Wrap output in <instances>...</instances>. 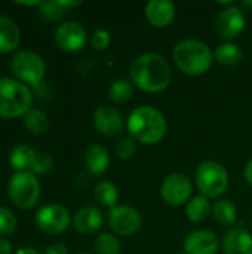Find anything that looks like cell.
Instances as JSON below:
<instances>
[{
	"label": "cell",
	"instance_id": "29",
	"mask_svg": "<svg viewBox=\"0 0 252 254\" xmlns=\"http://www.w3.org/2000/svg\"><path fill=\"white\" fill-rule=\"evenodd\" d=\"M18 226L15 214L6 207L0 205V235H10Z\"/></svg>",
	"mask_w": 252,
	"mask_h": 254
},
{
	"label": "cell",
	"instance_id": "5",
	"mask_svg": "<svg viewBox=\"0 0 252 254\" xmlns=\"http://www.w3.org/2000/svg\"><path fill=\"white\" fill-rule=\"evenodd\" d=\"M40 182L30 171H18L7 182L10 201L21 210L33 208L40 199Z\"/></svg>",
	"mask_w": 252,
	"mask_h": 254
},
{
	"label": "cell",
	"instance_id": "6",
	"mask_svg": "<svg viewBox=\"0 0 252 254\" xmlns=\"http://www.w3.org/2000/svg\"><path fill=\"white\" fill-rule=\"evenodd\" d=\"M196 183L205 198H218L229 186V174L220 162L205 161L196 168Z\"/></svg>",
	"mask_w": 252,
	"mask_h": 254
},
{
	"label": "cell",
	"instance_id": "25",
	"mask_svg": "<svg viewBox=\"0 0 252 254\" xmlns=\"http://www.w3.org/2000/svg\"><path fill=\"white\" fill-rule=\"evenodd\" d=\"M94 195L97 198V201L101 204V205H105V207H116V202L119 199V190L117 188L111 183V182H100L97 186H95V190H94Z\"/></svg>",
	"mask_w": 252,
	"mask_h": 254
},
{
	"label": "cell",
	"instance_id": "34",
	"mask_svg": "<svg viewBox=\"0 0 252 254\" xmlns=\"http://www.w3.org/2000/svg\"><path fill=\"white\" fill-rule=\"evenodd\" d=\"M0 254H12V244L4 238H0Z\"/></svg>",
	"mask_w": 252,
	"mask_h": 254
},
{
	"label": "cell",
	"instance_id": "3",
	"mask_svg": "<svg viewBox=\"0 0 252 254\" xmlns=\"http://www.w3.org/2000/svg\"><path fill=\"white\" fill-rule=\"evenodd\" d=\"M172 58L183 73L189 76H199L211 68L214 55L206 43L186 39L174 46Z\"/></svg>",
	"mask_w": 252,
	"mask_h": 254
},
{
	"label": "cell",
	"instance_id": "23",
	"mask_svg": "<svg viewBox=\"0 0 252 254\" xmlns=\"http://www.w3.org/2000/svg\"><path fill=\"white\" fill-rule=\"evenodd\" d=\"M211 211H212V207L209 204V199L205 198L203 195L192 198L186 208V214H187L189 220H192V222L205 220L211 214Z\"/></svg>",
	"mask_w": 252,
	"mask_h": 254
},
{
	"label": "cell",
	"instance_id": "17",
	"mask_svg": "<svg viewBox=\"0 0 252 254\" xmlns=\"http://www.w3.org/2000/svg\"><path fill=\"white\" fill-rule=\"evenodd\" d=\"M104 217L97 207H83L73 217V226L80 234H94L102 226Z\"/></svg>",
	"mask_w": 252,
	"mask_h": 254
},
{
	"label": "cell",
	"instance_id": "37",
	"mask_svg": "<svg viewBox=\"0 0 252 254\" xmlns=\"http://www.w3.org/2000/svg\"><path fill=\"white\" fill-rule=\"evenodd\" d=\"M40 0H34V1H21V0H18V1H15V4H19V6H40Z\"/></svg>",
	"mask_w": 252,
	"mask_h": 254
},
{
	"label": "cell",
	"instance_id": "10",
	"mask_svg": "<svg viewBox=\"0 0 252 254\" xmlns=\"http://www.w3.org/2000/svg\"><path fill=\"white\" fill-rule=\"evenodd\" d=\"M108 223H110V228L116 234L129 237L138 232V229L141 228L143 219H141V214L129 205H116L111 208L108 214Z\"/></svg>",
	"mask_w": 252,
	"mask_h": 254
},
{
	"label": "cell",
	"instance_id": "9",
	"mask_svg": "<svg viewBox=\"0 0 252 254\" xmlns=\"http://www.w3.org/2000/svg\"><path fill=\"white\" fill-rule=\"evenodd\" d=\"M192 192H193V186H192L190 179L181 173H174V174L168 176L163 180L162 188H160L163 201L174 207L189 202Z\"/></svg>",
	"mask_w": 252,
	"mask_h": 254
},
{
	"label": "cell",
	"instance_id": "22",
	"mask_svg": "<svg viewBox=\"0 0 252 254\" xmlns=\"http://www.w3.org/2000/svg\"><path fill=\"white\" fill-rule=\"evenodd\" d=\"M212 216L221 226H233L238 220V210L230 201L220 199L212 207Z\"/></svg>",
	"mask_w": 252,
	"mask_h": 254
},
{
	"label": "cell",
	"instance_id": "33",
	"mask_svg": "<svg viewBox=\"0 0 252 254\" xmlns=\"http://www.w3.org/2000/svg\"><path fill=\"white\" fill-rule=\"evenodd\" d=\"M45 254H68V250L62 244H52L46 249Z\"/></svg>",
	"mask_w": 252,
	"mask_h": 254
},
{
	"label": "cell",
	"instance_id": "36",
	"mask_svg": "<svg viewBox=\"0 0 252 254\" xmlns=\"http://www.w3.org/2000/svg\"><path fill=\"white\" fill-rule=\"evenodd\" d=\"M15 254H42L40 252H37L36 249H31V247H21L19 250H16Z\"/></svg>",
	"mask_w": 252,
	"mask_h": 254
},
{
	"label": "cell",
	"instance_id": "39",
	"mask_svg": "<svg viewBox=\"0 0 252 254\" xmlns=\"http://www.w3.org/2000/svg\"><path fill=\"white\" fill-rule=\"evenodd\" d=\"M77 254H92V253H85V252H83V253H77Z\"/></svg>",
	"mask_w": 252,
	"mask_h": 254
},
{
	"label": "cell",
	"instance_id": "16",
	"mask_svg": "<svg viewBox=\"0 0 252 254\" xmlns=\"http://www.w3.org/2000/svg\"><path fill=\"white\" fill-rule=\"evenodd\" d=\"M224 254H252V235L241 228L230 229L223 240Z\"/></svg>",
	"mask_w": 252,
	"mask_h": 254
},
{
	"label": "cell",
	"instance_id": "1",
	"mask_svg": "<svg viewBox=\"0 0 252 254\" xmlns=\"http://www.w3.org/2000/svg\"><path fill=\"white\" fill-rule=\"evenodd\" d=\"M131 79L143 91L160 92L171 83L169 63L157 54H144L134 60L131 65Z\"/></svg>",
	"mask_w": 252,
	"mask_h": 254
},
{
	"label": "cell",
	"instance_id": "32",
	"mask_svg": "<svg viewBox=\"0 0 252 254\" xmlns=\"http://www.w3.org/2000/svg\"><path fill=\"white\" fill-rule=\"evenodd\" d=\"M110 40H111V37H110V33L107 30H102L101 28V30H97L92 34V46L95 49H98V51L105 49L110 45Z\"/></svg>",
	"mask_w": 252,
	"mask_h": 254
},
{
	"label": "cell",
	"instance_id": "20",
	"mask_svg": "<svg viewBox=\"0 0 252 254\" xmlns=\"http://www.w3.org/2000/svg\"><path fill=\"white\" fill-rule=\"evenodd\" d=\"M37 158V152L28 146V144H18L16 147H13V150L9 155V164L13 170L18 171H30L34 167Z\"/></svg>",
	"mask_w": 252,
	"mask_h": 254
},
{
	"label": "cell",
	"instance_id": "8",
	"mask_svg": "<svg viewBox=\"0 0 252 254\" xmlns=\"http://www.w3.org/2000/svg\"><path fill=\"white\" fill-rule=\"evenodd\" d=\"M34 222H36V226L42 232L49 234V235H56V234L64 232L68 228L71 222V216L65 207L59 204H48V205H43L36 213Z\"/></svg>",
	"mask_w": 252,
	"mask_h": 254
},
{
	"label": "cell",
	"instance_id": "11",
	"mask_svg": "<svg viewBox=\"0 0 252 254\" xmlns=\"http://www.w3.org/2000/svg\"><path fill=\"white\" fill-rule=\"evenodd\" d=\"M55 42L65 52H77L86 43V30L79 22H64L55 31Z\"/></svg>",
	"mask_w": 252,
	"mask_h": 254
},
{
	"label": "cell",
	"instance_id": "15",
	"mask_svg": "<svg viewBox=\"0 0 252 254\" xmlns=\"http://www.w3.org/2000/svg\"><path fill=\"white\" fill-rule=\"evenodd\" d=\"M146 16L154 27H166L175 18V6L169 0H151L146 6Z\"/></svg>",
	"mask_w": 252,
	"mask_h": 254
},
{
	"label": "cell",
	"instance_id": "18",
	"mask_svg": "<svg viewBox=\"0 0 252 254\" xmlns=\"http://www.w3.org/2000/svg\"><path fill=\"white\" fill-rule=\"evenodd\" d=\"M21 31L15 21L7 16H0V54L12 52L18 48Z\"/></svg>",
	"mask_w": 252,
	"mask_h": 254
},
{
	"label": "cell",
	"instance_id": "13",
	"mask_svg": "<svg viewBox=\"0 0 252 254\" xmlns=\"http://www.w3.org/2000/svg\"><path fill=\"white\" fill-rule=\"evenodd\" d=\"M245 27V16L242 10L236 6H229L221 10L215 21V28L218 34L224 39H235Z\"/></svg>",
	"mask_w": 252,
	"mask_h": 254
},
{
	"label": "cell",
	"instance_id": "7",
	"mask_svg": "<svg viewBox=\"0 0 252 254\" xmlns=\"http://www.w3.org/2000/svg\"><path fill=\"white\" fill-rule=\"evenodd\" d=\"M10 70L22 83L40 85L46 73L45 60L33 51H18L10 60Z\"/></svg>",
	"mask_w": 252,
	"mask_h": 254
},
{
	"label": "cell",
	"instance_id": "4",
	"mask_svg": "<svg viewBox=\"0 0 252 254\" xmlns=\"http://www.w3.org/2000/svg\"><path fill=\"white\" fill-rule=\"evenodd\" d=\"M31 106L33 94L25 83L10 77L0 79V118H24L31 110Z\"/></svg>",
	"mask_w": 252,
	"mask_h": 254
},
{
	"label": "cell",
	"instance_id": "21",
	"mask_svg": "<svg viewBox=\"0 0 252 254\" xmlns=\"http://www.w3.org/2000/svg\"><path fill=\"white\" fill-rule=\"evenodd\" d=\"M24 128L34 135L45 134L49 128V118L45 112L39 109H31L22 119Z\"/></svg>",
	"mask_w": 252,
	"mask_h": 254
},
{
	"label": "cell",
	"instance_id": "28",
	"mask_svg": "<svg viewBox=\"0 0 252 254\" xmlns=\"http://www.w3.org/2000/svg\"><path fill=\"white\" fill-rule=\"evenodd\" d=\"M94 247L97 254H120V243L111 234H101L95 240Z\"/></svg>",
	"mask_w": 252,
	"mask_h": 254
},
{
	"label": "cell",
	"instance_id": "30",
	"mask_svg": "<svg viewBox=\"0 0 252 254\" xmlns=\"http://www.w3.org/2000/svg\"><path fill=\"white\" fill-rule=\"evenodd\" d=\"M137 150V144L132 138H120L116 146H114V152L120 159H129L135 155Z\"/></svg>",
	"mask_w": 252,
	"mask_h": 254
},
{
	"label": "cell",
	"instance_id": "2",
	"mask_svg": "<svg viewBox=\"0 0 252 254\" xmlns=\"http://www.w3.org/2000/svg\"><path fill=\"white\" fill-rule=\"evenodd\" d=\"M131 135L146 144L159 143L166 134L165 116L151 106H140L134 109L126 122Z\"/></svg>",
	"mask_w": 252,
	"mask_h": 254
},
{
	"label": "cell",
	"instance_id": "38",
	"mask_svg": "<svg viewBox=\"0 0 252 254\" xmlns=\"http://www.w3.org/2000/svg\"><path fill=\"white\" fill-rule=\"evenodd\" d=\"M244 6H245V7H248V9H251V12H252V0L251 1H250V0H245V1H244Z\"/></svg>",
	"mask_w": 252,
	"mask_h": 254
},
{
	"label": "cell",
	"instance_id": "12",
	"mask_svg": "<svg viewBox=\"0 0 252 254\" xmlns=\"http://www.w3.org/2000/svg\"><path fill=\"white\" fill-rule=\"evenodd\" d=\"M94 125L98 132L113 137V135H119L123 131L125 121L117 109L101 106L94 113Z\"/></svg>",
	"mask_w": 252,
	"mask_h": 254
},
{
	"label": "cell",
	"instance_id": "14",
	"mask_svg": "<svg viewBox=\"0 0 252 254\" xmlns=\"http://www.w3.org/2000/svg\"><path fill=\"white\" fill-rule=\"evenodd\" d=\"M218 240L211 231H195L184 240L186 254H217Z\"/></svg>",
	"mask_w": 252,
	"mask_h": 254
},
{
	"label": "cell",
	"instance_id": "24",
	"mask_svg": "<svg viewBox=\"0 0 252 254\" xmlns=\"http://www.w3.org/2000/svg\"><path fill=\"white\" fill-rule=\"evenodd\" d=\"M215 60L223 64V65H236L242 61L244 58V52L242 49L235 45V43H223L220 45L217 49H215V54H214Z\"/></svg>",
	"mask_w": 252,
	"mask_h": 254
},
{
	"label": "cell",
	"instance_id": "27",
	"mask_svg": "<svg viewBox=\"0 0 252 254\" xmlns=\"http://www.w3.org/2000/svg\"><path fill=\"white\" fill-rule=\"evenodd\" d=\"M134 92V88H132V82L126 80V79H119V80H114L108 89V95L110 98L114 101V103H125L131 98Z\"/></svg>",
	"mask_w": 252,
	"mask_h": 254
},
{
	"label": "cell",
	"instance_id": "35",
	"mask_svg": "<svg viewBox=\"0 0 252 254\" xmlns=\"http://www.w3.org/2000/svg\"><path fill=\"white\" fill-rule=\"evenodd\" d=\"M245 179H247L248 185L252 188V159L247 164V167H245Z\"/></svg>",
	"mask_w": 252,
	"mask_h": 254
},
{
	"label": "cell",
	"instance_id": "40",
	"mask_svg": "<svg viewBox=\"0 0 252 254\" xmlns=\"http://www.w3.org/2000/svg\"><path fill=\"white\" fill-rule=\"evenodd\" d=\"M178 254H186V253H178Z\"/></svg>",
	"mask_w": 252,
	"mask_h": 254
},
{
	"label": "cell",
	"instance_id": "19",
	"mask_svg": "<svg viewBox=\"0 0 252 254\" xmlns=\"http://www.w3.org/2000/svg\"><path fill=\"white\" fill-rule=\"evenodd\" d=\"M85 165L89 170V173L95 176L102 174L110 165V156L105 147H102L101 144L88 146L85 152Z\"/></svg>",
	"mask_w": 252,
	"mask_h": 254
},
{
	"label": "cell",
	"instance_id": "31",
	"mask_svg": "<svg viewBox=\"0 0 252 254\" xmlns=\"http://www.w3.org/2000/svg\"><path fill=\"white\" fill-rule=\"evenodd\" d=\"M52 156L49 153H40L37 152V158H36V162H34V167L31 170V173L36 176V174H46L50 168H52Z\"/></svg>",
	"mask_w": 252,
	"mask_h": 254
},
{
	"label": "cell",
	"instance_id": "26",
	"mask_svg": "<svg viewBox=\"0 0 252 254\" xmlns=\"http://www.w3.org/2000/svg\"><path fill=\"white\" fill-rule=\"evenodd\" d=\"M65 7L61 4L59 0H49V1H42L39 6V15L48 21V22H55L59 18L64 16L65 13Z\"/></svg>",
	"mask_w": 252,
	"mask_h": 254
}]
</instances>
